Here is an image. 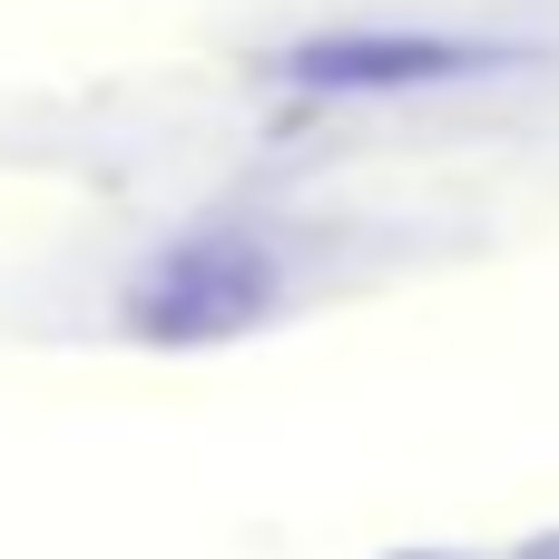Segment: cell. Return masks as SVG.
Returning a JSON list of instances; mask_svg holds the SVG:
<instances>
[{
	"label": "cell",
	"mask_w": 559,
	"mask_h": 559,
	"mask_svg": "<svg viewBox=\"0 0 559 559\" xmlns=\"http://www.w3.org/2000/svg\"><path fill=\"white\" fill-rule=\"evenodd\" d=\"M275 305V255L255 236H187L157 255V275L128 295V324L147 344H226Z\"/></svg>",
	"instance_id": "1"
},
{
	"label": "cell",
	"mask_w": 559,
	"mask_h": 559,
	"mask_svg": "<svg viewBox=\"0 0 559 559\" xmlns=\"http://www.w3.org/2000/svg\"><path fill=\"white\" fill-rule=\"evenodd\" d=\"M501 49H472V39H423V29H344V39H305L285 69L295 88H324V98H393V88H432V79H472L491 69Z\"/></svg>",
	"instance_id": "2"
}]
</instances>
